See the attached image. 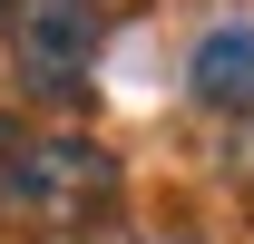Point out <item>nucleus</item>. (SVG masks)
<instances>
[{"mask_svg":"<svg viewBox=\"0 0 254 244\" xmlns=\"http://www.w3.org/2000/svg\"><path fill=\"white\" fill-rule=\"evenodd\" d=\"M118 205V156L98 137H39L0 118V215H20L39 235H88Z\"/></svg>","mask_w":254,"mask_h":244,"instance_id":"obj_1","label":"nucleus"},{"mask_svg":"<svg viewBox=\"0 0 254 244\" xmlns=\"http://www.w3.org/2000/svg\"><path fill=\"white\" fill-rule=\"evenodd\" d=\"M98 39H108L98 0H20L10 10V59H20V88L39 98H78V78L98 68Z\"/></svg>","mask_w":254,"mask_h":244,"instance_id":"obj_2","label":"nucleus"},{"mask_svg":"<svg viewBox=\"0 0 254 244\" xmlns=\"http://www.w3.org/2000/svg\"><path fill=\"white\" fill-rule=\"evenodd\" d=\"M195 98L225 108V118H254V30H205L195 39Z\"/></svg>","mask_w":254,"mask_h":244,"instance_id":"obj_3","label":"nucleus"},{"mask_svg":"<svg viewBox=\"0 0 254 244\" xmlns=\"http://www.w3.org/2000/svg\"><path fill=\"white\" fill-rule=\"evenodd\" d=\"M0 20H10V0H0Z\"/></svg>","mask_w":254,"mask_h":244,"instance_id":"obj_4","label":"nucleus"}]
</instances>
